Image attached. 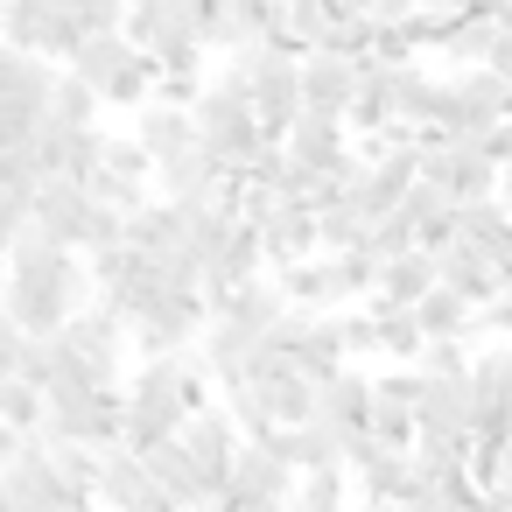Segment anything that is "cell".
<instances>
[{
    "label": "cell",
    "mask_w": 512,
    "mask_h": 512,
    "mask_svg": "<svg viewBox=\"0 0 512 512\" xmlns=\"http://www.w3.org/2000/svg\"><path fill=\"white\" fill-rule=\"evenodd\" d=\"M512 120V85L498 71H449V141H484Z\"/></svg>",
    "instance_id": "6"
},
{
    "label": "cell",
    "mask_w": 512,
    "mask_h": 512,
    "mask_svg": "<svg viewBox=\"0 0 512 512\" xmlns=\"http://www.w3.org/2000/svg\"><path fill=\"white\" fill-rule=\"evenodd\" d=\"M99 183H134V190H155V155L134 141V134H113L106 141V169Z\"/></svg>",
    "instance_id": "22"
},
{
    "label": "cell",
    "mask_w": 512,
    "mask_h": 512,
    "mask_svg": "<svg viewBox=\"0 0 512 512\" xmlns=\"http://www.w3.org/2000/svg\"><path fill=\"white\" fill-rule=\"evenodd\" d=\"M232 71L246 78V92H253V106H260L267 141H288V134H295V120L309 113V99H302V57H288V50L260 43V50L232 57Z\"/></svg>",
    "instance_id": "4"
},
{
    "label": "cell",
    "mask_w": 512,
    "mask_h": 512,
    "mask_svg": "<svg viewBox=\"0 0 512 512\" xmlns=\"http://www.w3.org/2000/svg\"><path fill=\"white\" fill-rule=\"evenodd\" d=\"M57 85L64 71L50 57H22L8 50V64H0V106H8V148H36L50 134V113H57Z\"/></svg>",
    "instance_id": "5"
},
{
    "label": "cell",
    "mask_w": 512,
    "mask_h": 512,
    "mask_svg": "<svg viewBox=\"0 0 512 512\" xmlns=\"http://www.w3.org/2000/svg\"><path fill=\"white\" fill-rule=\"evenodd\" d=\"M0 358H8V379L50 386V344H43V337H22V330H8V344H0Z\"/></svg>",
    "instance_id": "24"
},
{
    "label": "cell",
    "mask_w": 512,
    "mask_h": 512,
    "mask_svg": "<svg viewBox=\"0 0 512 512\" xmlns=\"http://www.w3.org/2000/svg\"><path fill=\"white\" fill-rule=\"evenodd\" d=\"M134 141L155 155V169L162 162H176L183 148H197V113L190 106H169V99H155L148 113H134Z\"/></svg>",
    "instance_id": "16"
},
{
    "label": "cell",
    "mask_w": 512,
    "mask_h": 512,
    "mask_svg": "<svg viewBox=\"0 0 512 512\" xmlns=\"http://www.w3.org/2000/svg\"><path fill=\"white\" fill-rule=\"evenodd\" d=\"M484 162H491V169H498V176H505V169H512V120H505V127H491V134H484Z\"/></svg>",
    "instance_id": "26"
},
{
    "label": "cell",
    "mask_w": 512,
    "mask_h": 512,
    "mask_svg": "<svg viewBox=\"0 0 512 512\" xmlns=\"http://www.w3.org/2000/svg\"><path fill=\"white\" fill-rule=\"evenodd\" d=\"M358 85H365V64H351V57H337V50H309V57H302V99H309V113L351 120Z\"/></svg>",
    "instance_id": "9"
},
{
    "label": "cell",
    "mask_w": 512,
    "mask_h": 512,
    "mask_svg": "<svg viewBox=\"0 0 512 512\" xmlns=\"http://www.w3.org/2000/svg\"><path fill=\"white\" fill-rule=\"evenodd\" d=\"M99 302V281H92V260L43 239V232H22L8 239V330L22 337H64L85 309Z\"/></svg>",
    "instance_id": "1"
},
{
    "label": "cell",
    "mask_w": 512,
    "mask_h": 512,
    "mask_svg": "<svg viewBox=\"0 0 512 512\" xmlns=\"http://www.w3.org/2000/svg\"><path fill=\"white\" fill-rule=\"evenodd\" d=\"M484 71H498L505 85H512V22H505V36H498V50H491V64Z\"/></svg>",
    "instance_id": "27"
},
{
    "label": "cell",
    "mask_w": 512,
    "mask_h": 512,
    "mask_svg": "<svg viewBox=\"0 0 512 512\" xmlns=\"http://www.w3.org/2000/svg\"><path fill=\"white\" fill-rule=\"evenodd\" d=\"M484 15H498V22H512V0H484Z\"/></svg>",
    "instance_id": "28"
},
{
    "label": "cell",
    "mask_w": 512,
    "mask_h": 512,
    "mask_svg": "<svg viewBox=\"0 0 512 512\" xmlns=\"http://www.w3.org/2000/svg\"><path fill=\"white\" fill-rule=\"evenodd\" d=\"M0 421H8V435H43L50 428V393L29 386V379H0Z\"/></svg>",
    "instance_id": "21"
},
{
    "label": "cell",
    "mask_w": 512,
    "mask_h": 512,
    "mask_svg": "<svg viewBox=\"0 0 512 512\" xmlns=\"http://www.w3.org/2000/svg\"><path fill=\"white\" fill-rule=\"evenodd\" d=\"M274 148H288L302 169H316V176H344L351 162H358V141H351V120H323V113H302L295 120V134L288 141H274Z\"/></svg>",
    "instance_id": "11"
},
{
    "label": "cell",
    "mask_w": 512,
    "mask_h": 512,
    "mask_svg": "<svg viewBox=\"0 0 512 512\" xmlns=\"http://www.w3.org/2000/svg\"><path fill=\"white\" fill-rule=\"evenodd\" d=\"M183 449L197 456L204 484H211V491H218V505H225V491H232V470H239V449H246L239 421H232L225 407H211V414H197V421L183 428Z\"/></svg>",
    "instance_id": "8"
},
{
    "label": "cell",
    "mask_w": 512,
    "mask_h": 512,
    "mask_svg": "<svg viewBox=\"0 0 512 512\" xmlns=\"http://www.w3.org/2000/svg\"><path fill=\"white\" fill-rule=\"evenodd\" d=\"M372 414H379V379H365L358 365H344L337 379H323L316 421H330L344 442H351V435H372Z\"/></svg>",
    "instance_id": "13"
},
{
    "label": "cell",
    "mask_w": 512,
    "mask_h": 512,
    "mask_svg": "<svg viewBox=\"0 0 512 512\" xmlns=\"http://www.w3.org/2000/svg\"><path fill=\"white\" fill-rule=\"evenodd\" d=\"M337 323H344V351H351V358H372V351H386V337H379V316H372V309H344Z\"/></svg>",
    "instance_id": "25"
},
{
    "label": "cell",
    "mask_w": 512,
    "mask_h": 512,
    "mask_svg": "<svg viewBox=\"0 0 512 512\" xmlns=\"http://www.w3.org/2000/svg\"><path fill=\"white\" fill-rule=\"evenodd\" d=\"M365 309L379 316L386 358H393V365H421V351H428V330H421V316H414V309H400V302H386V295H372Z\"/></svg>",
    "instance_id": "20"
},
{
    "label": "cell",
    "mask_w": 512,
    "mask_h": 512,
    "mask_svg": "<svg viewBox=\"0 0 512 512\" xmlns=\"http://www.w3.org/2000/svg\"><path fill=\"white\" fill-rule=\"evenodd\" d=\"M64 344H71V351H78V358H85V365H92V372H99L106 386H120V365H127L134 323H120V316H113L106 302H92V309H85V316H78V323L64 330Z\"/></svg>",
    "instance_id": "10"
},
{
    "label": "cell",
    "mask_w": 512,
    "mask_h": 512,
    "mask_svg": "<svg viewBox=\"0 0 512 512\" xmlns=\"http://www.w3.org/2000/svg\"><path fill=\"white\" fill-rule=\"evenodd\" d=\"M435 260H442V288H449V295H463L470 309H491V302L512 288V267L484 260V253H477V246H463V239H456L449 253H435Z\"/></svg>",
    "instance_id": "15"
},
{
    "label": "cell",
    "mask_w": 512,
    "mask_h": 512,
    "mask_svg": "<svg viewBox=\"0 0 512 512\" xmlns=\"http://www.w3.org/2000/svg\"><path fill=\"white\" fill-rule=\"evenodd\" d=\"M99 92L78 78V71H64V85H57V113H50V127H71V134H92L99 127Z\"/></svg>",
    "instance_id": "23"
},
{
    "label": "cell",
    "mask_w": 512,
    "mask_h": 512,
    "mask_svg": "<svg viewBox=\"0 0 512 512\" xmlns=\"http://www.w3.org/2000/svg\"><path fill=\"white\" fill-rule=\"evenodd\" d=\"M435 288H442V260H435V253H407V260H393L386 281H379V295L400 302V309H421Z\"/></svg>",
    "instance_id": "19"
},
{
    "label": "cell",
    "mask_w": 512,
    "mask_h": 512,
    "mask_svg": "<svg viewBox=\"0 0 512 512\" xmlns=\"http://www.w3.org/2000/svg\"><path fill=\"white\" fill-rule=\"evenodd\" d=\"M92 211H99V197H92L85 183H43V204H36V232H43V239H57V246H71V253H85Z\"/></svg>",
    "instance_id": "14"
},
{
    "label": "cell",
    "mask_w": 512,
    "mask_h": 512,
    "mask_svg": "<svg viewBox=\"0 0 512 512\" xmlns=\"http://www.w3.org/2000/svg\"><path fill=\"white\" fill-rule=\"evenodd\" d=\"M71 71H78L106 106H120V113H148V106L162 99V64H155L134 36H92Z\"/></svg>",
    "instance_id": "3"
},
{
    "label": "cell",
    "mask_w": 512,
    "mask_h": 512,
    "mask_svg": "<svg viewBox=\"0 0 512 512\" xmlns=\"http://www.w3.org/2000/svg\"><path fill=\"white\" fill-rule=\"evenodd\" d=\"M197 141H204V155L225 169V176H246L274 141H267V127H260V106H253V92H246V78L225 64L211 85H204V99H197Z\"/></svg>",
    "instance_id": "2"
},
{
    "label": "cell",
    "mask_w": 512,
    "mask_h": 512,
    "mask_svg": "<svg viewBox=\"0 0 512 512\" xmlns=\"http://www.w3.org/2000/svg\"><path fill=\"white\" fill-rule=\"evenodd\" d=\"M260 246H267V274H288V267H309L323 260V211L316 204H281L260 218Z\"/></svg>",
    "instance_id": "7"
},
{
    "label": "cell",
    "mask_w": 512,
    "mask_h": 512,
    "mask_svg": "<svg viewBox=\"0 0 512 512\" xmlns=\"http://www.w3.org/2000/svg\"><path fill=\"white\" fill-rule=\"evenodd\" d=\"M456 239L477 246L484 260H498V267H512V211L505 204H463L456 211Z\"/></svg>",
    "instance_id": "18"
},
{
    "label": "cell",
    "mask_w": 512,
    "mask_h": 512,
    "mask_svg": "<svg viewBox=\"0 0 512 512\" xmlns=\"http://www.w3.org/2000/svg\"><path fill=\"white\" fill-rule=\"evenodd\" d=\"M211 512H225V505H211Z\"/></svg>",
    "instance_id": "29"
},
{
    "label": "cell",
    "mask_w": 512,
    "mask_h": 512,
    "mask_svg": "<svg viewBox=\"0 0 512 512\" xmlns=\"http://www.w3.org/2000/svg\"><path fill=\"white\" fill-rule=\"evenodd\" d=\"M274 281H281L288 309H309V316H344V309H351L330 253H323V260H309V267H288V274H274Z\"/></svg>",
    "instance_id": "17"
},
{
    "label": "cell",
    "mask_w": 512,
    "mask_h": 512,
    "mask_svg": "<svg viewBox=\"0 0 512 512\" xmlns=\"http://www.w3.org/2000/svg\"><path fill=\"white\" fill-rule=\"evenodd\" d=\"M99 505H106V512H183V505H176V498L155 484L148 456H134V449H113V456H106Z\"/></svg>",
    "instance_id": "12"
}]
</instances>
